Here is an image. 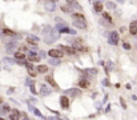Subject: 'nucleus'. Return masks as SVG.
<instances>
[{
	"label": "nucleus",
	"mask_w": 137,
	"mask_h": 120,
	"mask_svg": "<svg viewBox=\"0 0 137 120\" xmlns=\"http://www.w3.org/2000/svg\"><path fill=\"white\" fill-rule=\"evenodd\" d=\"M13 56H15V59H16V61H21V60L25 59V55L23 52H20V51H16L13 53Z\"/></svg>",
	"instance_id": "obj_13"
},
{
	"label": "nucleus",
	"mask_w": 137,
	"mask_h": 120,
	"mask_svg": "<svg viewBox=\"0 0 137 120\" xmlns=\"http://www.w3.org/2000/svg\"><path fill=\"white\" fill-rule=\"evenodd\" d=\"M56 23H57V28H59V29H60V28H64V27H67L65 20H63V19H60V17H56Z\"/></svg>",
	"instance_id": "obj_18"
},
{
	"label": "nucleus",
	"mask_w": 137,
	"mask_h": 120,
	"mask_svg": "<svg viewBox=\"0 0 137 120\" xmlns=\"http://www.w3.org/2000/svg\"><path fill=\"white\" fill-rule=\"evenodd\" d=\"M55 8H56V4L52 1H48L45 3V11H48V12H52V11H55Z\"/></svg>",
	"instance_id": "obj_14"
},
{
	"label": "nucleus",
	"mask_w": 137,
	"mask_h": 120,
	"mask_svg": "<svg viewBox=\"0 0 137 120\" xmlns=\"http://www.w3.org/2000/svg\"><path fill=\"white\" fill-rule=\"evenodd\" d=\"M28 60L29 61H39L40 57H39V55H36L35 52H29L28 53Z\"/></svg>",
	"instance_id": "obj_16"
},
{
	"label": "nucleus",
	"mask_w": 137,
	"mask_h": 120,
	"mask_svg": "<svg viewBox=\"0 0 137 120\" xmlns=\"http://www.w3.org/2000/svg\"><path fill=\"white\" fill-rule=\"evenodd\" d=\"M39 57H40V59H44V57H45V52L40 51V52H39Z\"/></svg>",
	"instance_id": "obj_30"
},
{
	"label": "nucleus",
	"mask_w": 137,
	"mask_h": 120,
	"mask_svg": "<svg viewBox=\"0 0 137 120\" xmlns=\"http://www.w3.org/2000/svg\"><path fill=\"white\" fill-rule=\"evenodd\" d=\"M60 106H61V108H64V110H68L69 108V98L60 96Z\"/></svg>",
	"instance_id": "obj_6"
},
{
	"label": "nucleus",
	"mask_w": 137,
	"mask_h": 120,
	"mask_svg": "<svg viewBox=\"0 0 137 120\" xmlns=\"http://www.w3.org/2000/svg\"><path fill=\"white\" fill-rule=\"evenodd\" d=\"M31 91H32V94H36V90H35L33 86H31Z\"/></svg>",
	"instance_id": "obj_35"
},
{
	"label": "nucleus",
	"mask_w": 137,
	"mask_h": 120,
	"mask_svg": "<svg viewBox=\"0 0 137 120\" xmlns=\"http://www.w3.org/2000/svg\"><path fill=\"white\" fill-rule=\"evenodd\" d=\"M69 5H71V7H73V8H75V9H77V11H81V9H83V8H81V5L79 4V3H76V1L71 3Z\"/></svg>",
	"instance_id": "obj_25"
},
{
	"label": "nucleus",
	"mask_w": 137,
	"mask_h": 120,
	"mask_svg": "<svg viewBox=\"0 0 137 120\" xmlns=\"http://www.w3.org/2000/svg\"><path fill=\"white\" fill-rule=\"evenodd\" d=\"M67 94L71 95L72 98H77V96L81 95V91L79 90V88H72V90H68V91H67Z\"/></svg>",
	"instance_id": "obj_9"
},
{
	"label": "nucleus",
	"mask_w": 137,
	"mask_h": 120,
	"mask_svg": "<svg viewBox=\"0 0 137 120\" xmlns=\"http://www.w3.org/2000/svg\"><path fill=\"white\" fill-rule=\"evenodd\" d=\"M71 16H72L73 20H77V21H87V20H85V16H84L83 13H80V12H72Z\"/></svg>",
	"instance_id": "obj_7"
},
{
	"label": "nucleus",
	"mask_w": 137,
	"mask_h": 120,
	"mask_svg": "<svg viewBox=\"0 0 137 120\" xmlns=\"http://www.w3.org/2000/svg\"><path fill=\"white\" fill-rule=\"evenodd\" d=\"M9 120H20V115H16V114H9Z\"/></svg>",
	"instance_id": "obj_27"
},
{
	"label": "nucleus",
	"mask_w": 137,
	"mask_h": 120,
	"mask_svg": "<svg viewBox=\"0 0 137 120\" xmlns=\"http://www.w3.org/2000/svg\"><path fill=\"white\" fill-rule=\"evenodd\" d=\"M59 49H60L63 53H68V55H73V53H76L75 48L69 47V45H59Z\"/></svg>",
	"instance_id": "obj_4"
},
{
	"label": "nucleus",
	"mask_w": 137,
	"mask_h": 120,
	"mask_svg": "<svg viewBox=\"0 0 137 120\" xmlns=\"http://www.w3.org/2000/svg\"><path fill=\"white\" fill-rule=\"evenodd\" d=\"M49 1H52V3H57V0H49Z\"/></svg>",
	"instance_id": "obj_37"
},
{
	"label": "nucleus",
	"mask_w": 137,
	"mask_h": 120,
	"mask_svg": "<svg viewBox=\"0 0 137 120\" xmlns=\"http://www.w3.org/2000/svg\"><path fill=\"white\" fill-rule=\"evenodd\" d=\"M108 39H109V43H111L112 45H117L120 41V35L116 32V31H113V32H111L108 35Z\"/></svg>",
	"instance_id": "obj_2"
},
{
	"label": "nucleus",
	"mask_w": 137,
	"mask_h": 120,
	"mask_svg": "<svg viewBox=\"0 0 137 120\" xmlns=\"http://www.w3.org/2000/svg\"><path fill=\"white\" fill-rule=\"evenodd\" d=\"M73 25L76 28H80V29H87V21H77V20H73Z\"/></svg>",
	"instance_id": "obj_10"
},
{
	"label": "nucleus",
	"mask_w": 137,
	"mask_h": 120,
	"mask_svg": "<svg viewBox=\"0 0 137 120\" xmlns=\"http://www.w3.org/2000/svg\"><path fill=\"white\" fill-rule=\"evenodd\" d=\"M0 120H5V119L4 118H0Z\"/></svg>",
	"instance_id": "obj_40"
},
{
	"label": "nucleus",
	"mask_w": 137,
	"mask_h": 120,
	"mask_svg": "<svg viewBox=\"0 0 137 120\" xmlns=\"http://www.w3.org/2000/svg\"><path fill=\"white\" fill-rule=\"evenodd\" d=\"M93 9H95L97 13H101V12H103V9H104V4H103V3H100V1H95V3H93Z\"/></svg>",
	"instance_id": "obj_8"
},
{
	"label": "nucleus",
	"mask_w": 137,
	"mask_h": 120,
	"mask_svg": "<svg viewBox=\"0 0 137 120\" xmlns=\"http://www.w3.org/2000/svg\"><path fill=\"white\" fill-rule=\"evenodd\" d=\"M79 87L83 88V90H88V88L91 87V83H89L88 80H85V79H81L79 82Z\"/></svg>",
	"instance_id": "obj_12"
},
{
	"label": "nucleus",
	"mask_w": 137,
	"mask_h": 120,
	"mask_svg": "<svg viewBox=\"0 0 137 120\" xmlns=\"http://www.w3.org/2000/svg\"><path fill=\"white\" fill-rule=\"evenodd\" d=\"M129 32H131V35H133V36L137 35V21L131 23V25H129Z\"/></svg>",
	"instance_id": "obj_11"
},
{
	"label": "nucleus",
	"mask_w": 137,
	"mask_h": 120,
	"mask_svg": "<svg viewBox=\"0 0 137 120\" xmlns=\"http://www.w3.org/2000/svg\"><path fill=\"white\" fill-rule=\"evenodd\" d=\"M61 11H63V12H65V13H72V12H73V11H72V7L69 5V4L61 5Z\"/></svg>",
	"instance_id": "obj_19"
},
{
	"label": "nucleus",
	"mask_w": 137,
	"mask_h": 120,
	"mask_svg": "<svg viewBox=\"0 0 137 120\" xmlns=\"http://www.w3.org/2000/svg\"><path fill=\"white\" fill-rule=\"evenodd\" d=\"M59 63H60V59H52V57L49 59V64L51 65H57Z\"/></svg>",
	"instance_id": "obj_26"
},
{
	"label": "nucleus",
	"mask_w": 137,
	"mask_h": 120,
	"mask_svg": "<svg viewBox=\"0 0 137 120\" xmlns=\"http://www.w3.org/2000/svg\"><path fill=\"white\" fill-rule=\"evenodd\" d=\"M5 61H7V63H11V64H12L15 60H12V59H8V57H7V59H5Z\"/></svg>",
	"instance_id": "obj_34"
},
{
	"label": "nucleus",
	"mask_w": 137,
	"mask_h": 120,
	"mask_svg": "<svg viewBox=\"0 0 137 120\" xmlns=\"http://www.w3.org/2000/svg\"><path fill=\"white\" fill-rule=\"evenodd\" d=\"M120 103H121V106H123V108L125 110V108H127V104H125V102H124L123 98H120Z\"/></svg>",
	"instance_id": "obj_31"
},
{
	"label": "nucleus",
	"mask_w": 137,
	"mask_h": 120,
	"mask_svg": "<svg viewBox=\"0 0 137 120\" xmlns=\"http://www.w3.org/2000/svg\"><path fill=\"white\" fill-rule=\"evenodd\" d=\"M48 56H51L52 59H61L63 56H64V53H63L59 48H52L48 51Z\"/></svg>",
	"instance_id": "obj_3"
},
{
	"label": "nucleus",
	"mask_w": 137,
	"mask_h": 120,
	"mask_svg": "<svg viewBox=\"0 0 137 120\" xmlns=\"http://www.w3.org/2000/svg\"><path fill=\"white\" fill-rule=\"evenodd\" d=\"M48 120H61V119H60V118H57V116H51Z\"/></svg>",
	"instance_id": "obj_33"
},
{
	"label": "nucleus",
	"mask_w": 137,
	"mask_h": 120,
	"mask_svg": "<svg viewBox=\"0 0 137 120\" xmlns=\"http://www.w3.org/2000/svg\"><path fill=\"white\" fill-rule=\"evenodd\" d=\"M17 45H16V43L15 41H11V43H7V47H5V49L8 52H13L15 51V48H16Z\"/></svg>",
	"instance_id": "obj_15"
},
{
	"label": "nucleus",
	"mask_w": 137,
	"mask_h": 120,
	"mask_svg": "<svg viewBox=\"0 0 137 120\" xmlns=\"http://www.w3.org/2000/svg\"><path fill=\"white\" fill-rule=\"evenodd\" d=\"M52 94V90L48 87V86H45V84H41L40 86V95L41 96H48Z\"/></svg>",
	"instance_id": "obj_5"
},
{
	"label": "nucleus",
	"mask_w": 137,
	"mask_h": 120,
	"mask_svg": "<svg viewBox=\"0 0 137 120\" xmlns=\"http://www.w3.org/2000/svg\"><path fill=\"white\" fill-rule=\"evenodd\" d=\"M23 120H29V119H27V118H24V119H23Z\"/></svg>",
	"instance_id": "obj_41"
},
{
	"label": "nucleus",
	"mask_w": 137,
	"mask_h": 120,
	"mask_svg": "<svg viewBox=\"0 0 137 120\" xmlns=\"http://www.w3.org/2000/svg\"><path fill=\"white\" fill-rule=\"evenodd\" d=\"M11 114H16V115H21V114H20V111H19V110H12V111H11Z\"/></svg>",
	"instance_id": "obj_32"
},
{
	"label": "nucleus",
	"mask_w": 137,
	"mask_h": 120,
	"mask_svg": "<svg viewBox=\"0 0 137 120\" xmlns=\"http://www.w3.org/2000/svg\"><path fill=\"white\" fill-rule=\"evenodd\" d=\"M87 73H91V75H96L97 73V69H85Z\"/></svg>",
	"instance_id": "obj_29"
},
{
	"label": "nucleus",
	"mask_w": 137,
	"mask_h": 120,
	"mask_svg": "<svg viewBox=\"0 0 137 120\" xmlns=\"http://www.w3.org/2000/svg\"><path fill=\"white\" fill-rule=\"evenodd\" d=\"M59 37H60V33L56 32V29L53 28L49 33H47L45 36H44V41H45L47 44H52V43H55V41L57 40Z\"/></svg>",
	"instance_id": "obj_1"
},
{
	"label": "nucleus",
	"mask_w": 137,
	"mask_h": 120,
	"mask_svg": "<svg viewBox=\"0 0 137 120\" xmlns=\"http://www.w3.org/2000/svg\"><path fill=\"white\" fill-rule=\"evenodd\" d=\"M45 80H47V83H49L53 88H57V83L53 80V77H52V76H47V77H45Z\"/></svg>",
	"instance_id": "obj_20"
},
{
	"label": "nucleus",
	"mask_w": 137,
	"mask_h": 120,
	"mask_svg": "<svg viewBox=\"0 0 137 120\" xmlns=\"http://www.w3.org/2000/svg\"><path fill=\"white\" fill-rule=\"evenodd\" d=\"M103 19L105 21H108L109 24H113V20H112V17H111V15H109L108 12H104L103 13Z\"/></svg>",
	"instance_id": "obj_22"
},
{
	"label": "nucleus",
	"mask_w": 137,
	"mask_h": 120,
	"mask_svg": "<svg viewBox=\"0 0 137 120\" xmlns=\"http://www.w3.org/2000/svg\"><path fill=\"white\" fill-rule=\"evenodd\" d=\"M67 1V4H71V3H73V0H65Z\"/></svg>",
	"instance_id": "obj_36"
},
{
	"label": "nucleus",
	"mask_w": 137,
	"mask_h": 120,
	"mask_svg": "<svg viewBox=\"0 0 137 120\" xmlns=\"http://www.w3.org/2000/svg\"><path fill=\"white\" fill-rule=\"evenodd\" d=\"M37 72L39 73H47L48 72V67H47V65H44V64H40L37 67Z\"/></svg>",
	"instance_id": "obj_21"
},
{
	"label": "nucleus",
	"mask_w": 137,
	"mask_h": 120,
	"mask_svg": "<svg viewBox=\"0 0 137 120\" xmlns=\"http://www.w3.org/2000/svg\"><path fill=\"white\" fill-rule=\"evenodd\" d=\"M105 5H107V8H109V9H116V4L113 1H107Z\"/></svg>",
	"instance_id": "obj_23"
},
{
	"label": "nucleus",
	"mask_w": 137,
	"mask_h": 120,
	"mask_svg": "<svg viewBox=\"0 0 137 120\" xmlns=\"http://www.w3.org/2000/svg\"><path fill=\"white\" fill-rule=\"evenodd\" d=\"M1 114H5V112H9L11 111V108H9V106H7V104H3L1 106Z\"/></svg>",
	"instance_id": "obj_24"
},
{
	"label": "nucleus",
	"mask_w": 137,
	"mask_h": 120,
	"mask_svg": "<svg viewBox=\"0 0 137 120\" xmlns=\"http://www.w3.org/2000/svg\"><path fill=\"white\" fill-rule=\"evenodd\" d=\"M0 104H3V100L1 99H0Z\"/></svg>",
	"instance_id": "obj_39"
},
{
	"label": "nucleus",
	"mask_w": 137,
	"mask_h": 120,
	"mask_svg": "<svg viewBox=\"0 0 137 120\" xmlns=\"http://www.w3.org/2000/svg\"><path fill=\"white\" fill-rule=\"evenodd\" d=\"M117 1H120V3H123V1H124V0H117Z\"/></svg>",
	"instance_id": "obj_38"
},
{
	"label": "nucleus",
	"mask_w": 137,
	"mask_h": 120,
	"mask_svg": "<svg viewBox=\"0 0 137 120\" xmlns=\"http://www.w3.org/2000/svg\"><path fill=\"white\" fill-rule=\"evenodd\" d=\"M1 33H3V35H5V36H11V37L16 35L12 29H8V28H3V29H1Z\"/></svg>",
	"instance_id": "obj_17"
},
{
	"label": "nucleus",
	"mask_w": 137,
	"mask_h": 120,
	"mask_svg": "<svg viewBox=\"0 0 137 120\" xmlns=\"http://www.w3.org/2000/svg\"><path fill=\"white\" fill-rule=\"evenodd\" d=\"M123 47H124V49H131L132 45L129 44V43H127V41H124V43H123Z\"/></svg>",
	"instance_id": "obj_28"
}]
</instances>
